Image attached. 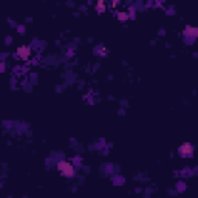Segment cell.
Segmentation results:
<instances>
[{"label": "cell", "instance_id": "7a4b0ae2", "mask_svg": "<svg viewBox=\"0 0 198 198\" xmlns=\"http://www.w3.org/2000/svg\"><path fill=\"white\" fill-rule=\"evenodd\" d=\"M194 153V145L189 144V142H184L179 145V155L181 156H191V155Z\"/></svg>", "mask_w": 198, "mask_h": 198}, {"label": "cell", "instance_id": "3957f363", "mask_svg": "<svg viewBox=\"0 0 198 198\" xmlns=\"http://www.w3.org/2000/svg\"><path fill=\"white\" fill-rule=\"evenodd\" d=\"M31 54V50L28 47H20L19 50H17V56H19L20 59H28Z\"/></svg>", "mask_w": 198, "mask_h": 198}, {"label": "cell", "instance_id": "5b68a950", "mask_svg": "<svg viewBox=\"0 0 198 198\" xmlns=\"http://www.w3.org/2000/svg\"><path fill=\"white\" fill-rule=\"evenodd\" d=\"M104 8H105L104 2H101V3H98V10H99V11H104Z\"/></svg>", "mask_w": 198, "mask_h": 198}, {"label": "cell", "instance_id": "6da1fadb", "mask_svg": "<svg viewBox=\"0 0 198 198\" xmlns=\"http://www.w3.org/2000/svg\"><path fill=\"white\" fill-rule=\"evenodd\" d=\"M57 170L61 172V174L64 176H73L74 175V167L71 162H68V161H61V162H57Z\"/></svg>", "mask_w": 198, "mask_h": 198}, {"label": "cell", "instance_id": "277c9868", "mask_svg": "<svg viewBox=\"0 0 198 198\" xmlns=\"http://www.w3.org/2000/svg\"><path fill=\"white\" fill-rule=\"evenodd\" d=\"M118 19H119V20H125V19H127V14H125V13H119V14H118Z\"/></svg>", "mask_w": 198, "mask_h": 198}]
</instances>
